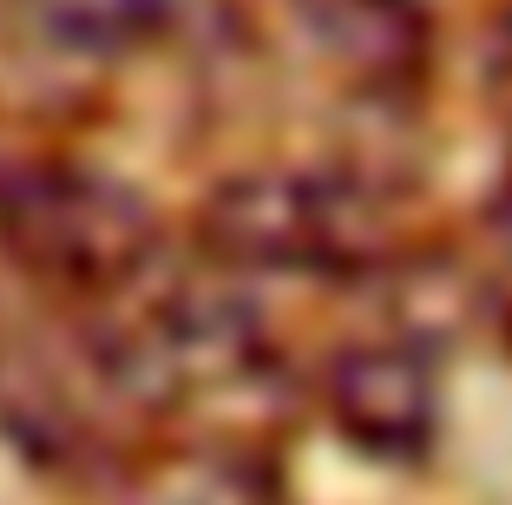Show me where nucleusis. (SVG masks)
<instances>
[{"label": "nucleus", "instance_id": "1", "mask_svg": "<svg viewBox=\"0 0 512 505\" xmlns=\"http://www.w3.org/2000/svg\"><path fill=\"white\" fill-rule=\"evenodd\" d=\"M197 256L224 276L381 283L407 263L401 204L342 164H250L191 217Z\"/></svg>", "mask_w": 512, "mask_h": 505}, {"label": "nucleus", "instance_id": "2", "mask_svg": "<svg viewBox=\"0 0 512 505\" xmlns=\"http://www.w3.org/2000/svg\"><path fill=\"white\" fill-rule=\"evenodd\" d=\"M0 263L60 309H112L165 269V217L99 164L0 151Z\"/></svg>", "mask_w": 512, "mask_h": 505}, {"label": "nucleus", "instance_id": "3", "mask_svg": "<svg viewBox=\"0 0 512 505\" xmlns=\"http://www.w3.org/2000/svg\"><path fill=\"white\" fill-rule=\"evenodd\" d=\"M0 33L46 60L125 66L151 53H237L250 20L237 0H0Z\"/></svg>", "mask_w": 512, "mask_h": 505}, {"label": "nucleus", "instance_id": "4", "mask_svg": "<svg viewBox=\"0 0 512 505\" xmlns=\"http://www.w3.org/2000/svg\"><path fill=\"white\" fill-rule=\"evenodd\" d=\"M112 414L132 420L112 394L106 368L92 361L86 335L60 342H33V335H0V427L7 440H20L40 466L60 473H99V466H132L119 453Z\"/></svg>", "mask_w": 512, "mask_h": 505}, {"label": "nucleus", "instance_id": "5", "mask_svg": "<svg viewBox=\"0 0 512 505\" xmlns=\"http://www.w3.org/2000/svg\"><path fill=\"white\" fill-rule=\"evenodd\" d=\"M316 394L322 414L342 427V440L375 460H414L440 433V374L427 342H414V335L342 342L322 361Z\"/></svg>", "mask_w": 512, "mask_h": 505}, {"label": "nucleus", "instance_id": "6", "mask_svg": "<svg viewBox=\"0 0 512 505\" xmlns=\"http://www.w3.org/2000/svg\"><path fill=\"white\" fill-rule=\"evenodd\" d=\"M302 46L362 99H414L434 66L427 0H283Z\"/></svg>", "mask_w": 512, "mask_h": 505}, {"label": "nucleus", "instance_id": "7", "mask_svg": "<svg viewBox=\"0 0 512 505\" xmlns=\"http://www.w3.org/2000/svg\"><path fill=\"white\" fill-rule=\"evenodd\" d=\"M125 486H138V505H283L270 460L250 440H204V433H178L158 453L132 460Z\"/></svg>", "mask_w": 512, "mask_h": 505}, {"label": "nucleus", "instance_id": "8", "mask_svg": "<svg viewBox=\"0 0 512 505\" xmlns=\"http://www.w3.org/2000/svg\"><path fill=\"white\" fill-rule=\"evenodd\" d=\"M480 296L512 322V184L480 217Z\"/></svg>", "mask_w": 512, "mask_h": 505}, {"label": "nucleus", "instance_id": "9", "mask_svg": "<svg viewBox=\"0 0 512 505\" xmlns=\"http://www.w3.org/2000/svg\"><path fill=\"white\" fill-rule=\"evenodd\" d=\"M486 86H493L499 119L512 125V14L493 27V46H486Z\"/></svg>", "mask_w": 512, "mask_h": 505}]
</instances>
